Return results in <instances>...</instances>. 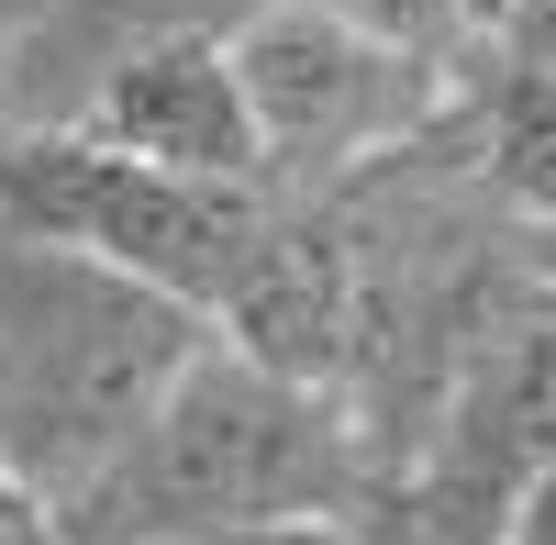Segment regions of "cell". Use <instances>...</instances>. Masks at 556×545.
Returning a JSON list of instances; mask_svg holds the SVG:
<instances>
[{"instance_id":"obj_7","label":"cell","mask_w":556,"mask_h":545,"mask_svg":"<svg viewBox=\"0 0 556 545\" xmlns=\"http://www.w3.org/2000/svg\"><path fill=\"white\" fill-rule=\"evenodd\" d=\"M456 134L501 223H556V0L456 56Z\"/></svg>"},{"instance_id":"obj_13","label":"cell","mask_w":556,"mask_h":545,"mask_svg":"<svg viewBox=\"0 0 556 545\" xmlns=\"http://www.w3.org/2000/svg\"><path fill=\"white\" fill-rule=\"evenodd\" d=\"M0 12H12V0H0Z\"/></svg>"},{"instance_id":"obj_11","label":"cell","mask_w":556,"mask_h":545,"mask_svg":"<svg viewBox=\"0 0 556 545\" xmlns=\"http://www.w3.org/2000/svg\"><path fill=\"white\" fill-rule=\"evenodd\" d=\"M0 545H67V534H56V512H45L34 490H12V479H0Z\"/></svg>"},{"instance_id":"obj_12","label":"cell","mask_w":556,"mask_h":545,"mask_svg":"<svg viewBox=\"0 0 556 545\" xmlns=\"http://www.w3.org/2000/svg\"><path fill=\"white\" fill-rule=\"evenodd\" d=\"M356 545H379V534H356Z\"/></svg>"},{"instance_id":"obj_10","label":"cell","mask_w":556,"mask_h":545,"mask_svg":"<svg viewBox=\"0 0 556 545\" xmlns=\"http://www.w3.org/2000/svg\"><path fill=\"white\" fill-rule=\"evenodd\" d=\"M501 545H556V457L534 468V490L513 502V523H501Z\"/></svg>"},{"instance_id":"obj_6","label":"cell","mask_w":556,"mask_h":545,"mask_svg":"<svg viewBox=\"0 0 556 545\" xmlns=\"http://www.w3.org/2000/svg\"><path fill=\"white\" fill-rule=\"evenodd\" d=\"M267 0H23L0 12V123H67V101L134 45H235Z\"/></svg>"},{"instance_id":"obj_9","label":"cell","mask_w":556,"mask_h":545,"mask_svg":"<svg viewBox=\"0 0 556 545\" xmlns=\"http://www.w3.org/2000/svg\"><path fill=\"white\" fill-rule=\"evenodd\" d=\"M134 545H356V523H201V534H134Z\"/></svg>"},{"instance_id":"obj_5","label":"cell","mask_w":556,"mask_h":545,"mask_svg":"<svg viewBox=\"0 0 556 545\" xmlns=\"http://www.w3.org/2000/svg\"><path fill=\"white\" fill-rule=\"evenodd\" d=\"M56 134H89V145L178 167V178H256V123H245L235 45H134V56H112L67 101Z\"/></svg>"},{"instance_id":"obj_2","label":"cell","mask_w":556,"mask_h":545,"mask_svg":"<svg viewBox=\"0 0 556 545\" xmlns=\"http://www.w3.org/2000/svg\"><path fill=\"white\" fill-rule=\"evenodd\" d=\"M201 334L190 301L0 223V479L67 512Z\"/></svg>"},{"instance_id":"obj_3","label":"cell","mask_w":556,"mask_h":545,"mask_svg":"<svg viewBox=\"0 0 556 545\" xmlns=\"http://www.w3.org/2000/svg\"><path fill=\"white\" fill-rule=\"evenodd\" d=\"M0 223L56 235L78 256L123 267V279L190 301L201 324H223V301H235L245 267L267 256L278 190L267 178H178V167L89 145V134L23 123V134H0Z\"/></svg>"},{"instance_id":"obj_8","label":"cell","mask_w":556,"mask_h":545,"mask_svg":"<svg viewBox=\"0 0 556 545\" xmlns=\"http://www.w3.org/2000/svg\"><path fill=\"white\" fill-rule=\"evenodd\" d=\"M312 12H334V23L379 34V45H412V56H434V67L468 56V12H456V0H312Z\"/></svg>"},{"instance_id":"obj_4","label":"cell","mask_w":556,"mask_h":545,"mask_svg":"<svg viewBox=\"0 0 556 545\" xmlns=\"http://www.w3.org/2000/svg\"><path fill=\"white\" fill-rule=\"evenodd\" d=\"M235 78H245V123H256V178L278 201H312L334 178L379 167L456 101V67L379 45L334 12H312V0H267L235 34Z\"/></svg>"},{"instance_id":"obj_14","label":"cell","mask_w":556,"mask_h":545,"mask_svg":"<svg viewBox=\"0 0 556 545\" xmlns=\"http://www.w3.org/2000/svg\"><path fill=\"white\" fill-rule=\"evenodd\" d=\"M12 12H23V0H12Z\"/></svg>"},{"instance_id":"obj_1","label":"cell","mask_w":556,"mask_h":545,"mask_svg":"<svg viewBox=\"0 0 556 545\" xmlns=\"http://www.w3.org/2000/svg\"><path fill=\"white\" fill-rule=\"evenodd\" d=\"M201 523H379V445L323 379L278 356L201 334L178 379L146 401L101 479L56 512L67 545H134V534H201Z\"/></svg>"},{"instance_id":"obj_15","label":"cell","mask_w":556,"mask_h":545,"mask_svg":"<svg viewBox=\"0 0 556 545\" xmlns=\"http://www.w3.org/2000/svg\"><path fill=\"white\" fill-rule=\"evenodd\" d=\"M0 134H12V123H0Z\"/></svg>"}]
</instances>
